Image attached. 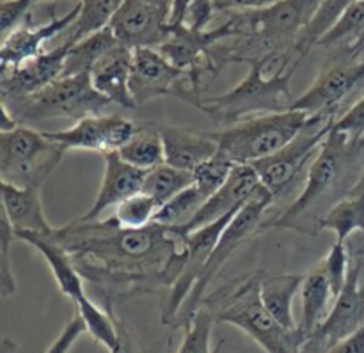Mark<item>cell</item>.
<instances>
[{
  "instance_id": "cell-1",
  "label": "cell",
  "mask_w": 364,
  "mask_h": 353,
  "mask_svg": "<svg viewBox=\"0 0 364 353\" xmlns=\"http://www.w3.org/2000/svg\"><path fill=\"white\" fill-rule=\"evenodd\" d=\"M53 237L70 252L80 276L103 291V305L171 288L187 254V233L156 222L124 229L112 219H77L55 227Z\"/></svg>"
},
{
  "instance_id": "cell-2",
  "label": "cell",
  "mask_w": 364,
  "mask_h": 353,
  "mask_svg": "<svg viewBox=\"0 0 364 353\" xmlns=\"http://www.w3.org/2000/svg\"><path fill=\"white\" fill-rule=\"evenodd\" d=\"M364 165V137L352 139L331 128L306 173L302 192L283 213L263 220L259 231L294 229L315 237L323 215L350 192Z\"/></svg>"
},
{
  "instance_id": "cell-3",
  "label": "cell",
  "mask_w": 364,
  "mask_h": 353,
  "mask_svg": "<svg viewBox=\"0 0 364 353\" xmlns=\"http://www.w3.org/2000/svg\"><path fill=\"white\" fill-rule=\"evenodd\" d=\"M262 270L244 273L206 295L201 308L212 311L217 323H228L251 337L265 353H302L308 334L281 325L259 295Z\"/></svg>"
},
{
  "instance_id": "cell-4",
  "label": "cell",
  "mask_w": 364,
  "mask_h": 353,
  "mask_svg": "<svg viewBox=\"0 0 364 353\" xmlns=\"http://www.w3.org/2000/svg\"><path fill=\"white\" fill-rule=\"evenodd\" d=\"M295 70L276 71L269 60L249 64L247 77L233 89L213 98H203L201 112L226 126L255 116L276 114L294 107L291 77Z\"/></svg>"
},
{
  "instance_id": "cell-5",
  "label": "cell",
  "mask_w": 364,
  "mask_h": 353,
  "mask_svg": "<svg viewBox=\"0 0 364 353\" xmlns=\"http://www.w3.org/2000/svg\"><path fill=\"white\" fill-rule=\"evenodd\" d=\"M311 114L290 109L242 119L219 131H212L219 151L235 163H252L276 155L290 144L308 124Z\"/></svg>"
},
{
  "instance_id": "cell-6",
  "label": "cell",
  "mask_w": 364,
  "mask_h": 353,
  "mask_svg": "<svg viewBox=\"0 0 364 353\" xmlns=\"http://www.w3.org/2000/svg\"><path fill=\"white\" fill-rule=\"evenodd\" d=\"M18 124L39 123L46 119H73L102 112L110 105L91 84L89 75L60 77L39 92L25 98L2 102Z\"/></svg>"
},
{
  "instance_id": "cell-7",
  "label": "cell",
  "mask_w": 364,
  "mask_h": 353,
  "mask_svg": "<svg viewBox=\"0 0 364 353\" xmlns=\"http://www.w3.org/2000/svg\"><path fill=\"white\" fill-rule=\"evenodd\" d=\"M66 149L27 124L0 131V178L2 183L39 188L59 167Z\"/></svg>"
},
{
  "instance_id": "cell-8",
  "label": "cell",
  "mask_w": 364,
  "mask_h": 353,
  "mask_svg": "<svg viewBox=\"0 0 364 353\" xmlns=\"http://www.w3.org/2000/svg\"><path fill=\"white\" fill-rule=\"evenodd\" d=\"M272 194L262 185V188H259V190L256 192L240 210H238L237 215L231 219V222L228 224L224 233L220 234L219 241H217L215 249H213V252L210 254L208 261H206L205 268H203L194 290H192V293L188 295V298L185 300L183 308L180 309V313H178V316L174 318V322L171 323V329H183V327L191 322L192 316H194L196 313L199 311V308H201L203 300H205L213 279L219 276L220 270H223L224 265L228 263V259L237 252V249L240 247L245 240H249L256 231H259V227H262L263 224V217H265L267 210L272 206Z\"/></svg>"
},
{
  "instance_id": "cell-9",
  "label": "cell",
  "mask_w": 364,
  "mask_h": 353,
  "mask_svg": "<svg viewBox=\"0 0 364 353\" xmlns=\"http://www.w3.org/2000/svg\"><path fill=\"white\" fill-rule=\"evenodd\" d=\"M338 117V114H315L290 144L276 155L252 163L259 181L272 194L274 201L288 194L297 185L299 178L308 173Z\"/></svg>"
},
{
  "instance_id": "cell-10",
  "label": "cell",
  "mask_w": 364,
  "mask_h": 353,
  "mask_svg": "<svg viewBox=\"0 0 364 353\" xmlns=\"http://www.w3.org/2000/svg\"><path fill=\"white\" fill-rule=\"evenodd\" d=\"M132 94L137 105L173 96L201 110L203 98L187 71L171 64L156 48H134Z\"/></svg>"
},
{
  "instance_id": "cell-11",
  "label": "cell",
  "mask_w": 364,
  "mask_h": 353,
  "mask_svg": "<svg viewBox=\"0 0 364 353\" xmlns=\"http://www.w3.org/2000/svg\"><path fill=\"white\" fill-rule=\"evenodd\" d=\"M364 256L350 265L348 279L334 300L329 315L308 337L302 353H326L331 347L364 327Z\"/></svg>"
},
{
  "instance_id": "cell-12",
  "label": "cell",
  "mask_w": 364,
  "mask_h": 353,
  "mask_svg": "<svg viewBox=\"0 0 364 353\" xmlns=\"http://www.w3.org/2000/svg\"><path fill=\"white\" fill-rule=\"evenodd\" d=\"M173 0H124L110 31L128 48H159L171 31Z\"/></svg>"
},
{
  "instance_id": "cell-13",
  "label": "cell",
  "mask_w": 364,
  "mask_h": 353,
  "mask_svg": "<svg viewBox=\"0 0 364 353\" xmlns=\"http://www.w3.org/2000/svg\"><path fill=\"white\" fill-rule=\"evenodd\" d=\"M235 215H237V212L230 213V215L223 217V219L215 220V222L208 224V226L201 227V229L187 233V254H185L183 266H181L178 279L174 281V284L167 291V298L162 304L164 325L171 327V323L174 322L180 309L183 308L185 300H187L188 295L194 290L210 254L215 249L220 234L224 233V229H226L228 224L231 222Z\"/></svg>"
},
{
  "instance_id": "cell-14",
  "label": "cell",
  "mask_w": 364,
  "mask_h": 353,
  "mask_svg": "<svg viewBox=\"0 0 364 353\" xmlns=\"http://www.w3.org/2000/svg\"><path fill=\"white\" fill-rule=\"evenodd\" d=\"M137 124L130 119L116 116V114H95L77 121L70 128L59 131H46L52 141L63 146L64 149H77V151H96L107 153L119 151L132 137H134Z\"/></svg>"
},
{
  "instance_id": "cell-15",
  "label": "cell",
  "mask_w": 364,
  "mask_h": 353,
  "mask_svg": "<svg viewBox=\"0 0 364 353\" xmlns=\"http://www.w3.org/2000/svg\"><path fill=\"white\" fill-rule=\"evenodd\" d=\"M80 13V4H75L66 14L59 18H52L45 25L31 23V18L23 25L11 32L6 39H2L0 46V73L14 70L27 60L34 59L43 53V46L53 39L55 36L63 34L66 28L73 27Z\"/></svg>"
},
{
  "instance_id": "cell-16",
  "label": "cell",
  "mask_w": 364,
  "mask_h": 353,
  "mask_svg": "<svg viewBox=\"0 0 364 353\" xmlns=\"http://www.w3.org/2000/svg\"><path fill=\"white\" fill-rule=\"evenodd\" d=\"M70 50V43L64 41L53 50L39 53L14 70L0 73V98L2 102L25 98L39 92L63 77L64 60Z\"/></svg>"
},
{
  "instance_id": "cell-17",
  "label": "cell",
  "mask_w": 364,
  "mask_h": 353,
  "mask_svg": "<svg viewBox=\"0 0 364 353\" xmlns=\"http://www.w3.org/2000/svg\"><path fill=\"white\" fill-rule=\"evenodd\" d=\"M259 188H262V181H259L255 167L237 163L226 183L205 202L194 220L185 227V233L201 229L230 213L238 212Z\"/></svg>"
},
{
  "instance_id": "cell-18",
  "label": "cell",
  "mask_w": 364,
  "mask_h": 353,
  "mask_svg": "<svg viewBox=\"0 0 364 353\" xmlns=\"http://www.w3.org/2000/svg\"><path fill=\"white\" fill-rule=\"evenodd\" d=\"M132 70H134V48L117 43L110 48L89 73L91 84L103 98L121 109H137L132 94Z\"/></svg>"
},
{
  "instance_id": "cell-19",
  "label": "cell",
  "mask_w": 364,
  "mask_h": 353,
  "mask_svg": "<svg viewBox=\"0 0 364 353\" xmlns=\"http://www.w3.org/2000/svg\"><path fill=\"white\" fill-rule=\"evenodd\" d=\"M102 156L103 162H105L102 187H100L98 195H96L91 208L78 219L84 220V222L98 220L107 210H114L124 199L142 192V185H144L146 170H141L124 162L119 153L114 151Z\"/></svg>"
},
{
  "instance_id": "cell-20",
  "label": "cell",
  "mask_w": 364,
  "mask_h": 353,
  "mask_svg": "<svg viewBox=\"0 0 364 353\" xmlns=\"http://www.w3.org/2000/svg\"><path fill=\"white\" fill-rule=\"evenodd\" d=\"M166 151V163L176 169L194 173L201 163L219 153V144L212 131L155 123Z\"/></svg>"
},
{
  "instance_id": "cell-21",
  "label": "cell",
  "mask_w": 364,
  "mask_h": 353,
  "mask_svg": "<svg viewBox=\"0 0 364 353\" xmlns=\"http://www.w3.org/2000/svg\"><path fill=\"white\" fill-rule=\"evenodd\" d=\"M14 237H16V240L31 245L36 252L43 256L53 279H55V284L59 286V291L64 297L73 302L85 297L84 277L78 272L70 252L55 240L53 233H14Z\"/></svg>"
},
{
  "instance_id": "cell-22",
  "label": "cell",
  "mask_w": 364,
  "mask_h": 353,
  "mask_svg": "<svg viewBox=\"0 0 364 353\" xmlns=\"http://www.w3.org/2000/svg\"><path fill=\"white\" fill-rule=\"evenodd\" d=\"M2 215L13 226L14 233H53L45 215L39 188H23L2 183Z\"/></svg>"
},
{
  "instance_id": "cell-23",
  "label": "cell",
  "mask_w": 364,
  "mask_h": 353,
  "mask_svg": "<svg viewBox=\"0 0 364 353\" xmlns=\"http://www.w3.org/2000/svg\"><path fill=\"white\" fill-rule=\"evenodd\" d=\"M304 276L297 273H274L262 270L259 295L270 315L287 329H297L294 316V300L301 293Z\"/></svg>"
},
{
  "instance_id": "cell-24",
  "label": "cell",
  "mask_w": 364,
  "mask_h": 353,
  "mask_svg": "<svg viewBox=\"0 0 364 353\" xmlns=\"http://www.w3.org/2000/svg\"><path fill=\"white\" fill-rule=\"evenodd\" d=\"M334 300H336V295H334L329 279L318 266H315L311 272L306 273L304 281H302V311L299 329L304 330L308 337L311 336L318 329L320 323L326 320V316L329 315Z\"/></svg>"
},
{
  "instance_id": "cell-25",
  "label": "cell",
  "mask_w": 364,
  "mask_h": 353,
  "mask_svg": "<svg viewBox=\"0 0 364 353\" xmlns=\"http://www.w3.org/2000/svg\"><path fill=\"white\" fill-rule=\"evenodd\" d=\"M117 38L110 27L102 28L87 38L70 45L64 60L63 77H77V75H89L95 64L117 45Z\"/></svg>"
},
{
  "instance_id": "cell-26",
  "label": "cell",
  "mask_w": 364,
  "mask_h": 353,
  "mask_svg": "<svg viewBox=\"0 0 364 353\" xmlns=\"http://www.w3.org/2000/svg\"><path fill=\"white\" fill-rule=\"evenodd\" d=\"M119 156L130 165L141 170H151L166 163L164 142L155 123L137 124L134 137L119 149Z\"/></svg>"
},
{
  "instance_id": "cell-27",
  "label": "cell",
  "mask_w": 364,
  "mask_h": 353,
  "mask_svg": "<svg viewBox=\"0 0 364 353\" xmlns=\"http://www.w3.org/2000/svg\"><path fill=\"white\" fill-rule=\"evenodd\" d=\"M320 231H331L336 241L347 244L354 233L364 234V195H345L323 215Z\"/></svg>"
},
{
  "instance_id": "cell-28",
  "label": "cell",
  "mask_w": 364,
  "mask_h": 353,
  "mask_svg": "<svg viewBox=\"0 0 364 353\" xmlns=\"http://www.w3.org/2000/svg\"><path fill=\"white\" fill-rule=\"evenodd\" d=\"M75 308H77V315L84 322L85 332L92 337V341L105 348L107 352L114 350L119 340V332H117L112 305L102 308L85 295L80 300L75 302Z\"/></svg>"
},
{
  "instance_id": "cell-29",
  "label": "cell",
  "mask_w": 364,
  "mask_h": 353,
  "mask_svg": "<svg viewBox=\"0 0 364 353\" xmlns=\"http://www.w3.org/2000/svg\"><path fill=\"white\" fill-rule=\"evenodd\" d=\"M355 2H359V0H323L322 6L318 7L316 14L313 16V20L308 23V27L299 36L294 48V55L299 60L304 59L309 53V50L318 45L323 34L336 23L338 18L343 14V11Z\"/></svg>"
},
{
  "instance_id": "cell-30",
  "label": "cell",
  "mask_w": 364,
  "mask_h": 353,
  "mask_svg": "<svg viewBox=\"0 0 364 353\" xmlns=\"http://www.w3.org/2000/svg\"><path fill=\"white\" fill-rule=\"evenodd\" d=\"M206 201H208V197L192 183L191 187H187L180 194L174 195L173 199H169L166 205L160 206L155 222L185 231V227L194 220V217L198 215L199 210L205 206Z\"/></svg>"
},
{
  "instance_id": "cell-31",
  "label": "cell",
  "mask_w": 364,
  "mask_h": 353,
  "mask_svg": "<svg viewBox=\"0 0 364 353\" xmlns=\"http://www.w3.org/2000/svg\"><path fill=\"white\" fill-rule=\"evenodd\" d=\"M124 0H78L80 13L71 27V36L66 39L70 45L109 27L114 14L119 11Z\"/></svg>"
},
{
  "instance_id": "cell-32",
  "label": "cell",
  "mask_w": 364,
  "mask_h": 353,
  "mask_svg": "<svg viewBox=\"0 0 364 353\" xmlns=\"http://www.w3.org/2000/svg\"><path fill=\"white\" fill-rule=\"evenodd\" d=\"M192 183H194V174L188 170L176 169L169 163H162L146 173L142 192L155 199L159 206H162L181 190L191 187Z\"/></svg>"
},
{
  "instance_id": "cell-33",
  "label": "cell",
  "mask_w": 364,
  "mask_h": 353,
  "mask_svg": "<svg viewBox=\"0 0 364 353\" xmlns=\"http://www.w3.org/2000/svg\"><path fill=\"white\" fill-rule=\"evenodd\" d=\"M159 210L160 206L155 199L149 197L144 192H139V194L119 202L114 208L110 219L124 229H144V227L155 224Z\"/></svg>"
},
{
  "instance_id": "cell-34",
  "label": "cell",
  "mask_w": 364,
  "mask_h": 353,
  "mask_svg": "<svg viewBox=\"0 0 364 353\" xmlns=\"http://www.w3.org/2000/svg\"><path fill=\"white\" fill-rule=\"evenodd\" d=\"M215 323L217 322L210 309L199 308V311L192 316L191 322L183 327V341H181L176 353H220L226 341H220L215 350H212V347H210L212 330Z\"/></svg>"
},
{
  "instance_id": "cell-35",
  "label": "cell",
  "mask_w": 364,
  "mask_h": 353,
  "mask_svg": "<svg viewBox=\"0 0 364 353\" xmlns=\"http://www.w3.org/2000/svg\"><path fill=\"white\" fill-rule=\"evenodd\" d=\"M235 165H237V163H235L233 160H230L226 155H223V153L219 151L215 156L206 160L205 163H201V165L192 173L194 174V185L210 199L224 183H226L230 174L233 173Z\"/></svg>"
},
{
  "instance_id": "cell-36",
  "label": "cell",
  "mask_w": 364,
  "mask_h": 353,
  "mask_svg": "<svg viewBox=\"0 0 364 353\" xmlns=\"http://www.w3.org/2000/svg\"><path fill=\"white\" fill-rule=\"evenodd\" d=\"M350 265V252H348L347 244H340V241H334V244L331 245L329 252L326 254V258L316 265L323 273H326L327 279H329L336 298L338 295L341 293V290H343L345 283H347Z\"/></svg>"
},
{
  "instance_id": "cell-37",
  "label": "cell",
  "mask_w": 364,
  "mask_h": 353,
  "mask_svg": "<svg viewBox=\"0 0 364 353\" xmlns=\"http://www.w3.org/2000/svg\"><path fill=\"white\" fill-rule=\"evenodd\" d=\"M14 229L6 215L0 220V290L4 297H11L16 293V281L14 270L11 265V245L14 244Z\"/></svg>"
},
{
  "instance_id": "cell-38",
  "label": "cell",
  "mask_w": 364,
  "mask_h": 353,
  "mask_svg": "<svg viewBox=\"0 0 364 353\" xmlns=\"http://www.w3.org/2000/svg\"><path fill=\"white\" fill-rule=\"evenodd\" d=\"M36 0H2L0 2V32L6 39L11 32L31 18V9Z\"/></svg>"
},
{
  "instance_id": "cell-39",
  "label": "cell",
  "mask_w": 364,
  "mask_h": 353,
  "mask_svg": "<svg viewBox=\"0 0 364 353\" xmlns=\"http://www.w3.org/2000/svg\"><path fill=\"white\" fill-rule=\"evenodd\" d=\"M333 130L347 134L352 139L364 137V96L359 98L347 112L338 117Z\"/></svg>"
},
{
  "instance_id": "cell-40",
  "label": "cell",
  "mask_w": 364,
  "mask_h": 353,
  "mask_svg": "<svg viewBox=\"0 0 364 353\" xmlns=\"http://www.w3.org/2000/svg\"><path fill=\"white\" fill-rule=\"evenodd\" d=\"M85 332L84 322L80 320V316H75L70 322L64 325V329L60 330V334L57 336V340L46 348L45 353H70L71 348L75 347V343L78 341V337Z\"/></svg>"
},
{
  "instance_id": "cell-41",
  "label": "cell",
  "mask_w": 364,
  "mask_h": 353,
  "mask_svg": "<svg viewBox=\"0 0 364 353\" xmlns=\"http://www.w3.org/2000/svg\"><path fill=\"white\" fill-rule=\"evenodd\" d=\"M215 14L217 13L215 6H213V0H194L192 6L188 7L181 25H185L191 31H205L206 25L212 21V18Z\"/></svg>"
},
{
  "instance_id": "cell-42",
  "label": "cell",
  "mask_w": 364,
  "mask_h": 353,
  "mask_svg": "<svg viewBox=\"0 0 364 353\" xmlns=\"http://www.w3.org/2000/svg\"><path fill=\"white\" fill-rule=\"evenodd\" d=\"M279 0H213L215 13H233V11H255L274 6Z\"/></svg>"
},
{
  "instance_id": "cell-43",
  "label": "cell",
  "mask_w": 364,
  "mask_h": 353,
  "mask_svg": "<svg viewBox=\"0 0 364 353\" xmlns=\"http://www.w3.org/2000/svg\"><path fill=\"white\" fill-rule=\"evenodd\" d=\"M117 332H119V340H117V344L114 347V350L109 353H142L141 347L137 343V337L132 332L130 325L124 322L123 318H116Z\"/></svg>"
},
{
  "instance_id": "cell-44",
  "label": "cell",
  "mask_w": 364,
  "mask_h": 353,
  "mask_svg": "<svg viewBox=\"0 0 364 353\" xmlns=\"http://www.w3.org/2000/svg\"><path fill=\"white\" fill-rule=\"evenodd\" d=\"M326 353H364V327L331 347Z\"/></svg>"
},
{
  "instance_id": "cell-45",
  "label": "cell",
  "mask_w": 364,
  "mask_h": 353,
  "mask_svg": "<svg viewBox=\"0 0 364 353\" xmlns=\"http://www.w3.org/2000/svg\"><path fill=\"white\" fill-rule=\"evenodd\" d=\"M347 195H364V165L361 169V174H359L358 181H355L354 187L350 188V192H348Z\"/></svg>"
},
{
  "instance_id": "cell-46",
  "label": "cell",
  "mask_w": 364,
  "mask_h": 353,
  "mask_svg": "<svg viewBox=\"0 0 364 353\" xmlns=\"http://www.w3.org/2000/svg\"><path fill=\"white\" fill-rule=\"evenodd\" d=\"M358 254H364V249H363V251H359V252H358Z\"/></svg>"
},
{
  "instance_id": "cell-47",
  "label": "cell",
  "mask_w": 364,
  "mask_h": 353,
  "mask_svg": "<svg viewBox=\"0 0 364 353\" xmlns=\"http://www.w3.org/2000/svg\"><path fill=\"white\" fill-rule=\"evenodd\" d=\"M36 2H45V0H36Z\"/></svg>"
}]
</instances>
